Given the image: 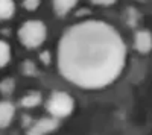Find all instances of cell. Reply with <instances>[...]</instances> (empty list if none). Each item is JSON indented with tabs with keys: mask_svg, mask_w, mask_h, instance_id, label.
Returning <instances> with one entry per match:
<instances>
[{
	"mask_svg": "<svg viewBox=\"0 0 152 135\" xmlns=\"http://www.w3.org/2000/svg\"><path fill=\"white\" fill-rule=\"evenodd\" d=\"M58 64L62 76L70 82L82 88H100L120 75L125 46L110 24L84 21L62 35Z\"/></svg>",
	"mask_w": 152,
	"mask_h": 135,
	"instance_id": "6da1fadb",
	"label": "cell"
},
{
	"mask_svg": "<svg viewBox=\"0 0 152 135\" xmlns=\"http://www.w3.org/2000/svg\"><path fill=\"white\" fill-rule=\"evenodd\" d=\"M46 26L44 23L38 21V20H29L23 24L18 30V36H20V41L23 43V46L26 47H38L41 46L46 40Z\"/></svg>",
	"mask_w": 152,
	"mask_h": 135,
	"instance_id": "7a4b0ae2",
	"label": "cell"
},
{
	"mask_svg": "<svg viewBox=\"0 0 152 135\" xmlns=\"http://www.w3.org/2000/svg\"><path fill=\"white\" fill-rule=\"evenodd\" d=\"M47 109L50 111V114L56 118L66 117L73 111V99L67 93L58 91V93L52 94V97L49 99Z\"/></svg>",
	"mask_w": 152,
	"mask_h": 135,
	"instance_id": "3957f363",
	"label": "cell"
},
{
	"mask_svg": "<svg viewBox=\"0 0 152 135\" xmlns=\"http://www.w3.org/2000/svg\"><path fill=\"white\" fill-rule=\"evenodd\" d=\"M135 49L142 53H148L152 49V35L148 30H140L135 35Z\"/></svg>",
	"mask_w": 152,
	"mask_h": 135,
	"instance_id": "277c9868",
	"label": "cell"
},
{
	"mask_svg": "<svg viewBox=\"0 0 152 135\" xmlns=\"http://www.w3.org/2000/svg\"><path fill=\"white\" fill-rule=\"evenodd\" d=\"M56 128V120H52V118H43L40 121L32 126V129L29 131V135H44L50 131H53Z\"/></svg>",
	"mask_w": 152,
	"mask_h": 135,
	"instance_id": "5b68a950",
	"label": "cell"
},
{
	"mask_svg": "<svg viewBox=\"0 0 152 135\" xmlns=\"http://www.w3.org/2000/svg\"><path fill=\"white\" fill-rule=\"evenodd\" d=\"M14 106H12V103L9 102H2L0 103V128H6L9 123L12 117H14Z\"/></svg>",
	"mask_w": 152,
	"mask_h": 135,
	"instance_id": "8992f818",
	"label": "cell"
},
{
	"mask_svg": "<svg viewBox=\"0 0 152 135\" xmlns=\"http://www.w3.org/2000/svg\"><path fill=\"white\" fill-rule=\"evenodd\" d=\"M76 2L78 0H53V8L56 11V14L66 15L67 12H70L75 8Z\"/></svg>",
	"mask_w": 152,
	"mask_h": 135,
	"instance_id": "52a82bcc",
	"label": "cell"
},
{
	"mask_svg": "<svg viewBox=\"0 0 152 135\" xmlns=\"http://www.w3.org/2000/svg\"><path fill=\"white\" fill-rule=\"evenodd\" d=\"M15 11V5L12 0H0V20H8Z\"/></svg>",
	"mask_w": 152,
	"mask_h": 135,
	"instance_id": "ba28073f",
	"label": "cell"
},
{
	"mask_svg": "<svg viewBox=\"0 0 152 135\" xmlns=\"http://www.w3.org/2000/svg\"><path fill=\"white\" fill-rule=\"evenodd\" d=\"M11 59V47L8 43L0 40V68L5 67Z\"/></svg>",
	"mask_w": 152,
	"mask_h": 135,
	"instance_id": "9c48e42d",
	"label": "cell"
},
{
	"mask_svg": "<svg viewBox=\"0 0 152 135\" xmlns=\"http://www.w3.org/2000/svg\"><path fill=\"white\" fill-rule=\"evenodd\" d=\"M41 102V96L38 94V93H31L28 96H24L23 99H21V103L23 106H26V108H32V106H37L38 103Z\"/></svg>",
	"mask_w": 152,
	"mask_h": 135,
	"instance_id": "30bf717a",
	"label": "cell"
},
{
	"mask_svg": "<svg viewBox=\"0 0 152 135\" xmlns=\"http://www.w3.org/2000/svg\"><path fill=\"white\" fill-rule=\"evenodd\" d=\"M14 90V79H5L0 82V91L5 93V94H9Z\"/></svg>",
	"mask_w": 152,
	"mask_h": 135,
	"instance_id": "8fae6325",
	"label": "cell"
},
{
	"mask_svg": "<svg viewBox=\"0 0 152 135\" xmlns=\"http://www.w3.org/2000/svg\"><path fill=\"white\" fill-rule=\"evenodd\" d=\"M23 6L28 11H35L40 6V0H23Z\"/></svg>",
	"mask_w": 152,
	"mask_h": 135,
	"instance_id": "7c38bea8",
	"label": "cell"
},
{
	"mask_svg": "<svg viewBox=\"0 0 152 135\" xmlns=\"http://www.w3.org/2000/svg\"><path fill=\"white\" fill-rule=\"evenodd\" d=\"M34 71H35L34 64L31 62V61H26V62H24V73H26V75H32Z\"/></svg>",
	"mask_w": 152,
	"mask_h": 135,
	"instance_id": "4fadbf2b",
	"label": "cell"
},
{
	"mask_svg": "<svg viewBox=\"0 0 152 135\" xmlns=\"http://www.w3.org/2000/svg\"><path fill=\"white\" fill-rule=\"evenodd\" d=\"M116 0H93V3L96 5H102V6H108V5H113Z\"/></svg>",
	"mask_w": 152,
	"mask_h": 135,
	"instance_id": "5bb4252c",
	"label": "cell"
},
{
	"mask_svg": "<svg viewBox=\"0 0 152 135\" xmlns=\"http://www.w3.org/2000/svg\"><path fill=\"white\" fill-rule=\"evenodd\" d=\"M41 59L44 61V64H49V53H47V52H44V53L41 55Z\"/></svg>",
	"mask_w": 152,
	"mask_h": 135,
	"instance_id": "9a60e30c",
	"label": "cell"
}]
</instances>
